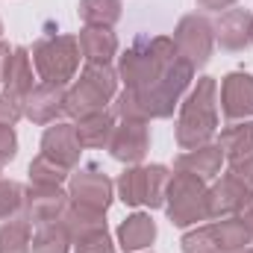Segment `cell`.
<instances>
[{
	"mask_svg": "<svg viewBox=\"0 0 253 253\" xmlns=\"http://www.w3.org/2000/svg\"><path fill=\"white\" fill-rule=\"evenodd\" d=\"M77 42H80V53L85 62L109 65V59L118 53V39L112 27H85Z\"/></svg>",
	"mask_w": 253,
	"mask_h": 253,
	"instance_id": "18",
	"label": "cell"
},
{
	"mask_svg": "<svg viewBox=\"0 0 253 253\" xmlns=\"http://www.w3.org/2000/svg\"><path fill=\"white\" fill-rule=\"evenodd\" d=\"M112 132H115V118L106 109L94 112L88 118H80V124H77V138L83 147H106Z\"/></svg>",
	"mask_w": 253,
	"mask_h": 253,
	"instance_id": "21",
	"label": "cell"
},
{
	"mask_svg": "<svg viewBox=\"0 0 253 253\" xmlns=\"http://www.w3.org/2000/svg\"><path fill=\"white\" fill-rule=\"evenodd\" d=\"M212 233H215V242H218V253H239L245 251L253 239V233L239 218H218L212 224Z\"/></svg>",
	"mask_w": 253,
	"mask_h": 253,
	"instance_id": "22",
	"label": "cell"
},
{
	"mask_svg": "<svg viewBox=\"0 0 253 253\" xmlns=\"http://www.w3.org/2000/svg\"><path fill=\"white\" fill-rule=\"evenodd\" d=\"M71 200L106 212L112 203V180L97 165H83L71 174Z\"/></svg>",
	"mask_w": 253,
	"mask_h": 253,
	"instance_id": "8",
	"label": "cell"
},
{
	"mask_svg": "<svg viewBox=\"0 0 253 253\" xmlns=\"http://www.w3.org/2000/svg\"><path fill=\"white\" fill-rule=\"evenodd\" d=\"M33 251V224L27 215L0 221V253H30Z\"/></svg>",
	"mask_w": 253,
	"mask_h": 253,
	"instance_id": "23",
	"label": "cell"
},
{
	"mask_svg": "<svg viewBox=\"0 0 253 253\" xmlns=\"http://www.w3.org/2000/svg\"><path fill=\"white\" fill-rule=\"evenodd\" d=\"M80 18L85 27H112L121 18V0H80Z\"/></svg>",
	"mask_w": 253,
	"mask_h": 253,
	"instance_id": "26",
	"label": "cell"
},
{
	"mask_svg": "<svg viewBox=\"0 0 253 253\" xmlns=\"http://www.w3.org/2000/svg\"><path fill=\"white\" fill-rule=\"evenodd\" d=\"M174 44H177V53L191 68H200V65L209 62V56H212L215 30H212V24L203 15H186L177 24V30H174Z\"/></svg>",
	"mask_w": 253,
	"mask_h": 253,
	"instance_id": "7",
	"label": "cell"
},
{
	"mask_svg": "<svg viewBox=\"0 0 253 253\" xmlns=\"http://www.w3.org/2000/svg\"><path fill=\"white\" fill-rule=\"evenodd\" d=\"M165 209H168L171 224L177 227H191L197 221H206L209 218V189L203 186L200 177L177 171L165 189Z\"/></svg>",
	"mask_w": 253,
	"mask_h": 253,
	"instance_id": "4",
	"label": "cell"
},
{
	"mask_svg": "<svg viewBox=\"0 0 253 253\" xmlns=\"http://www.w3.org/2000/svg\"><path fill=\"white\" fill-rule=\"evenodd\" d=\"M80 56H83L80 42L74 36H47L33 47V65L42 83H50V85H65L68 80H74L80 68Z\"/></svg>",
	"mask_w": 253,
	"mask_h": 253,
	"instance_id": "5",
	"label": "cell"
},
{
	"mask_svg": "<svg viewBox=\"0 0 253 253\" xmlns=\"http://www.w3.org/2000/svg\"><path fill=\"white\" fill-rule=\"evenodd\" d=\"M221 109L230 121H242L253 115V77L245 71H233L221 83Z\"/></svg>",
	"mask_w": 253,
	"mask_h": 253,
	"instance_id": "13",
	"label": "cell"
},
{
	"mask_svg": "<svg viewBox=\"0 0 253 253\" xmlns=\"http://www.w3.org/2000/svg\"><path fill=\"white\" fill-rule=\"evenodd\" d=\"M183 253H218V242H215L212 224L186 233L183 236Z\"/></svg>",
	"mask_w": 253,
	"mask_h": 253,
	"instance_id": "30",
	"label": "cell"
},
{
	"mask_svg": "<svg viewBox=\"0 0 253 253\" xmlns=\"http://www.w3.org/2000/svg\"><path fill=\"white\" fill-rule=\"evenodd\" d=\"M221 162H224V150L221 144H200L194 150H186L183 156H177V171L183 174H194L200 180H212L218 171H221Z\"/></svg>",
	"mask_w": 253,
	"mask_h": 253,
	"instance_id": "17",
	"label": "cell"
},
{
	"mask_svg": "<svg viewBox=\"0 0 253 253\" xmlns=\"http://www.w3.org/2000/svg\"><path fill=\"white\" fill-rule=\"evenodd\" d=\"M218 129V83L212 77H200L180 109L177 121V144L183 150H194L209 144Z\"/></svg>",
	"mask_w": 253,
	"mask_h": 253,
	"instance_id": "2",
	"label": "cell"
},
{
	"mask_svg": "<svg viewBox=\"0 0 253 253\" xmlns=\"http://www.w3.org/2000/svg\"><path fill=\"white\" fill-rule=\"evenodd\" d=\"M253 191H248L239 180H233L230 174L221 177L212 189H209V218H236L239 209L245 206V200Z\"/></svg>",
	"mask_w": 253,
	"mask_h": 253,
	"instance_id": "16",
	"label": "cell"
},
{
	"mask_svg": "<svg viewBox=\"0 0 253 253\" xmlns=\"http://www.w3.org/2000/svg\"><path fill=\"white\" fill-rule=\"evenodd\" d=\"M103 215H106V212L71 200L68 209H65V215H62V221H65V227L71 230V239H77V236H83V233H91V230L106 227V218H103Z\"/></svg>",
	"mask_w": 253,
	"mask_h": 253,
	"instance_id": "25",
	"label": "cell"
},
{
	"mask_svg": "<svg viewBox=\"0 0 253 253\" xmlns=\"http://www.w3.org/2000/svg\"><path fill=\"white\" fill-rule=\"evenodd\" d=\"M80 150H83V144H80V138H77V126L74 124L47 126V132H44V138H42V156L53 159L56 165H62V168L71 171V168L80 162Z\"/></svg>",
	"mask_w": 253,
	"mask_h": 253,
	"instance_id": "14",
	"label": "cell"
},
{
	"mask_svg": "<svg viewBox=\"0 0 253 253\" xmlns=\"http://www.w3.org/2000/svg\"><path fill=\"white\" fill-rule=\"evenodd\" d=\"M24 191L18 183L12 180H0V221L18 218L24 212Z\"/></svg>",
	"mask_w": 253,
	"mask_h": 253,
	"instance_id": "28",
	"label": "cell"
},
{
	"mask_svg": "<svg viewBox=\"0 0 253 253\" xmlns=\"http://www.w3.org/2000/svg\"><path fill=\"white\" fill-rule=\"evenodd\" d=\"M65 85H50V83H42L36 85L27 97H24V115L33 121V124H53L59 115H65Z\"/></svg>",
	"mask_w": 253,
	"mask_h": 253,
	"instance_id": "11",
	"label": "cell"
},
{
	"mask_svg": "<svg viewBox=\"0 0 253 253\" xmlns=\"http://www.w3.org/2000/svg\"><path fill=\"white\" fill-rule=\"evenodd\" d=\"M0 33H3V24H0Z\"/></svg>",
	"mask_w": 253,
	"mask_h": 253,
	"instance_id": "38",
	"label": "cell"
},
{
	"mask_svg": "<svg viewBox=\"0 0 253 253\" xmlns=\"http://www.w3.org/2000/svg\"><path fill=\"white\" fill-rule=\"evenodd\" d=\"M115 88H118V74L109 65L88 62L83 68L80 80L68 88L65 115L80 121V118H88L94 112H103V106L115 97Z\"/></svg>",
	"mask_w": 253,
	"mask_h": 253,
	"instance_id": "3",
	"label": "cell"
},
{
	"mask_svg": "<svg viewBox=\"0 0 253 253\" xmlns=\"http://www.w3.org/2000/svg\"><path fill=\"white\" fill-rule=\"evenodd\" d=\"M239 253H253V248H245V251H239Z\"/></svg>",
	"mask_w": 253,
	"mask_h": 253,
	"instance_id": "37",
	"label": "cell"
},
{
	"mask_svg": "<svg viewBox=\"0 0 253 253\" xmlns=\"http://www.w3.org/2000/svg\"><path fill=\"white\" fill-rule=\"evenodd\" d=\"M212 30H215V39L224 50L239 53L253 44V15L248 9H227L212 24Z\"/></svg>",
	"mask_w": 253,
	"mask_h": 253,
	"instance_id": "12",
	"label": "cell"
},
{
	"mask_svg": "<svg viewBox=\"0 0 253 253\" xmlns=\"http://www.w3.org/2000/svg\"><path fill=\"white\" fill-rule=\"evenodd\" d=\"M177 59H180V53H177L174 39H168V36L141 39L121 56L118 77L124 80V85L129 91L141 94V91H150Z\"/></svg>",
	"mask_w": 253,
	"mask_h": 253,
	"instance_id": "1",
	"label": "cell"
},
{
	"mask_svg": "<svg viewBox=\"0 0 253 253\" xmlns=\"http://www.w3.org/2000/svg\"><path fill=\"white\" fill-rule=\"evenodd\" d=\"M18 153V138H15V129L12 126H0V165L12 162Z\"/></svg>",
	"mask_w": 253,
	"mask_h": 253,
	"instance_id": "32",
	"label": "cell"
},
{
	"mask_svg": "<svg viewBox=\"0 0 253 253\" xmlns=\"http://www.w3.org/2000/svg\"><path fill=\"white\" fill-rule=\"evenodd\" d=\"M153 239H156V224H153V218L144 215V212L129 215L124 224L118 227V245H121L126 253L147 248Z\"/></svg>",
	"mask_w": 253,
	"mask_h": 253,
	"instance_id": "19",
	"label": "cell"
},
{
	"mask_svg": "<svg viewBox=\"0 0 253 253\" xmlns=\"http://www.w3.org/2000/svg\"><path fill=\"white\" fill-rule=\"evenodd\" d=\"M33 56L24 47H12L3 59V85L6 94L18 103H24V97L33 91Z\"/></svg>",
	"mask_w": 253,
	"mask_h": 253,
	"instance_id": "15",
	"label": "cell"
},
{
	"mask_svg": "<svg viewBox=\"0 0 253 253\" xmlns=\"http://www.w3.org/2000/svg\"><path fill=\"white\" fill-rule=\"evenodd\" d=\"M106 147H109L112 159L126 162V165H138L147 156V147H150L147 121H124L121 126H115Z\"/></svg>",
	"mask_w": 253,
	"mask_h": 253,
	"instance_id": "10",
	"label": "cell"
},
{
	"mask_svg": "<svg viewBox=\"0 0 253 253\" xmlns=\"http://www.w3.org/2000/svg\"><path fill=\"white\" fill-rule=\"evenodd\" d=\"M6 53H9V47L0 42V83H3V59H6Z\"/></svg>",
	"mask_w": 253,
	"mask_h": 253,
	"instance_id": "36",
	"label": "cell"
},
{
	"mask_svg": "<svg viewBox=\"0 0 253 253\" xmlns=\"http://www.w3.org/2000/svg\"><path fill=\"white\" fill-rule=\"evenodd\" d=\"M233 180H239L248 191H253V159H242V162H230V171H227Z\"/></svg>",
	"mask_w": 253,
	"mask_h": 253,
	"instance_id": "33",
	"label": "cell"
},
{
	"mask_svg": "<svg viewBox=\"0 0 253 253\" xmlns=\"http://www.w3.org/2000/svg\"><path fill=\"white\" fill-rule=\"evenodd\" d=\"M74 245L71 230L65 227V221H50V224H39L36 236H33V253H68Z\"/></svg>",
	"mask_w": 253,
	"mask_h": 253,
	"instance_id": "24",
	"label": "cell"
},
{
	"mask_svg": "<svg viewBox=\"0 0 253 253\" xmlns=\"http://www.w3.org/2000/svg\"><path fill=\"white\" fill-rule=\"evenodd\" d=\"M221 150H224V159L227 162H242V159H253V124L245 121V124L227 126L218 138Z\"/></svg>",
	"mask_w": 253,
	"mask_h": 253,
	"instance_id": "20",
	"label": "cell"
},
{
	"mask_svg": "<svg viewBox=\"0 0 253 253\" xmlns=\"http://www.w3.org/2000/svg\"><path fill=\"white\" fill-rule=\"evenodd\" d=\"M71 203V194H65L62 186H30L24 191V212L33 227L59 221Z\"/></svg>",
	"mask_w": 253,
	"mask_h": 253,
	"instance_id": "9",
	"label": "cell"
},
{
	"mask_svg": "<svg viewBox=\"0 0 253 253\" xmlns=\"http://www.w3.org/2000/svg\"><path fill=\"white\" fill-rule=\"evenodd\" d=\"M74 253H115V248H112V239H109L106 227H100V230L77 236L74 239Z\"/></svg>",
	"mask_w": 253,
	"mask_h": 253,
	"instance_id": "29",
	"label": "cell"
},
{
	"mask_svg": "<svg viewBox=\"0 0 253 253\" xmlns=\"http://www.w3.org/2000/svg\"><path fill=\"white\" fill-rule=\"evenodd\" d=\"M71 177V171L62 168V165H56L53 159H47V156H36L33 159V165H30V186H62L65 180Z\"/></svg>",
	"mask_w": 253,
	"mask_h": 253,
	"instance_id": "27",
	"label": "cell"
},
{
	"mask_svg": "<svg viewBox=\"0 0 253 253\" xmlns=\"http://www.w3.org/2000/svg\"><path fill=\"white\" fill-rule=\"evenodd\" d=\"M236 0H197L200 9H209V12H221V9H233Z\"/></svg>",
	"mask_w": 253,
	"mask_h": 253,
	"instance_id": "35",
	"label": "cell"
},
{
	"mask_svg": "<svg viewBox=\"0 0 253 253\" xmlns=\"http://www.w3.org/2000/svg\"><path fill=\"white\" fill-rule=\"evenodd\" d=\"M236 218H239V221H245V227L253 233V194L245 200V206L239 209V215H236Z\"/></svg>",
	"mask_w": 253,
	"mask_h": 253,
	"instance_id": "34",
	"label": "cell"
},
{
	"mask_svg": "<svg viewBox=\"0 0 253 253\" xmlns=\"http://www.w3.org/2000/svg\"><path fill=\"white\" fill-rule=\"evenodd\" d=\"M21 115H24V106L12 100L9 94H0V126H15Z\"/></svg>",
	"mask_w": 253,
	"mask_h": 253,
	"instance_id": "31",
	"label": "cell"
},
{
	"mask_svg": "<svg viewBox=\"0 0 253 253\" xmlns=\"http://www.w3.org/2000/svg\"><path fill=\"white\" fill-rule=\"evenodd\" d=\"M168 168L165 165H135L118 177V194L126 206H162L168 189Z\"/></svg>",
	"mask_w": 253,
	"mask_h": 253,
	"instance_id": "6",
	"label": "cell"
}]
</instances>
